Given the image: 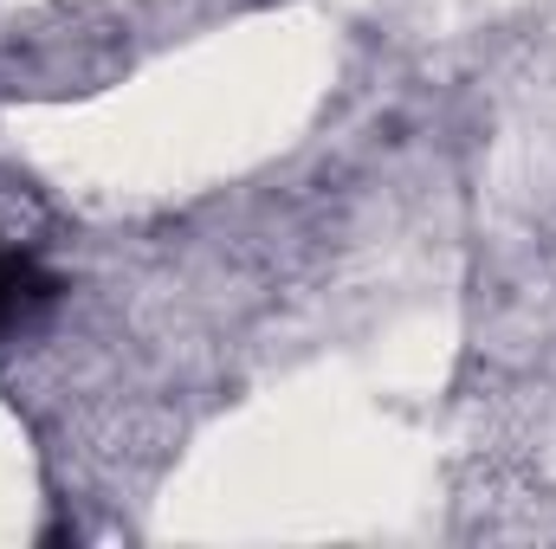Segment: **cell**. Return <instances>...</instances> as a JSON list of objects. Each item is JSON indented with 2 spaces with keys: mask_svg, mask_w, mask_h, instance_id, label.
<instances>
[{
  "mask_svg": "<svg viewBox=\"0 0 556 549\" xmlns=\"http://www.w3.org/2000/svg\"><path fill=\"white\" fill-rule=\"evenodd\" d=\"M52 291H59V284H52V272H46L33 253H20V246L0 240V330H13V323H20L26 310H39Z\"/></svg>",
  "mask_w": 556,
  "mask_h": 549,
  "instance_id": "6da1fadb",
  "label": "cell"
}]
</instances>
